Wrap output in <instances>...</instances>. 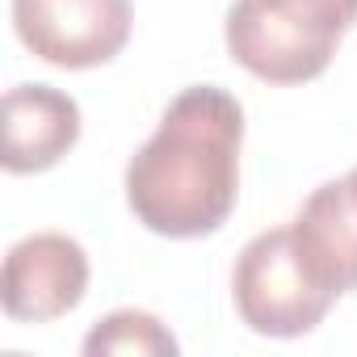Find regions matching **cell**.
Returning <instances> with one entry per match:
<instances>
[{
    "mask_svg": "<svg viewBox=\"0 0 357 357\" xmlns=\"http://www.w3.org/2000/svg\"><path fill=\"white\" fill-rule=\"evenodd\" d=\"M244 105L219 84L176 93L126 164V206L164 240L215 236L240 198Z\"/></svg>",
    "mask_w": 357,
    "mask_h": 357,
    "instance_id": "1",
    "label": "cell"
},
{
    "mask_svg": "<svg viewBox=\"0 0 357 357\" xmlns=\"http://www.w3.org/2000/svg\"><path fill=\"white\" fill-rule=\"evenodd\" d=\"M357 26V0H231L227 55L265 84H307L328 72Z\"/></svg>",
    "mask_w": 357,
    "mask_h": 357,
    "instance_id": "2",
    "label": "cell"
},
{
    "mask_svg": "<svg viewBox=\"0 0 357 357\" xmlns=\"http://www.w3.org/2000/svg\"><path fill=\"white\" fill-rule=\"evenodd\" d=\"M231 298L240 319L257 336H273V340H294L315 332L328 307L336 303L307 273L290 227H269L240 248L231 269Z\"/></svg>",
    "mask_w": 357,
    "mask_h": 357,
    "instance_id": "3",
    "label": "cell"
},
{
    "mask_svg": "<svg viewBox=\"0 0 357 357\" xmlns=\"http://www.w3.org/2000/svg\"><path fill=\"white\" fill-rule=\"evenodd\" d=\"M130 22V0H13L22 47L63 72H89L118 59Z\"/></svg>",
    "mask_w": 357,
    "mask_h": 357,
    "instance_id": "4",
    "label": "cell"
},
{
    "mask_svg": "<svg viewBox=\"0 0 357 357\" xmlns=\"http://www.w3.org/2000/svg\"><path fill=\"white\" fill-rule=\"evenodd\" d=\"M89 294V252L63 231H34L5 257L0 298L17 324H51L76 311Z\"/></svg>",
    "mask_w": 357,
    "mask_h": 357,
    "instance_id": "5",
    "label": "cell"
},
{
    "mask_svg": "<svg viewBox=\"0 0 357 357\" xmlns=\"http://www.w3.org/2000/svg\"><path fill=\"white\" fill-rule=\"evenodd\" d=\"M290 231L315 286H324L332 298L357 290V198L349 176L311 190Z\"/></svg>",
    "mask_w": 357,
    "mask_h": 357,
    "instance_id": "6",
    "label": "cell"
},
{
    "mask_svg": "<svg viewBox=\"0 0 357 357\" xmlns=\"http://www.w3.org/2000/svg\"><path fill=\"white\" fill-rule=\"evenodd\" d=\"M80 139V105L51 84H17L5 93V172L30 176L55 168Z\"/></svg>",
    "mask_w": 357,
    "mask_h": 357,
    "instance_id": "7",
    "label": "cell"
},
{
    "mask_svg": "<svg viewBox=\"0 0 357 357\" xmlns=\"http://www.w3.org/2000/svg\"><path fill=\"white\" fill-rule=\"evenodd\" d=\"M176 349L181 344L168 332V324L155 319L151 311H135V307L109 311L84 336L89 357H109V353H118V357H172Z\"/></svg>",
    "mask_w": 357,
    "mask_h": 357,
    "instance_id": "8",
    "label": "cell"
},
{
    "mask_svg": "<svg viewBox=\"0 0 357 357\" xmlns=\"http://www.w3.org/2000/svg\"><path fill=\"white\" fill-rule=\"evenodd\" d=\"M349 185H353V198H357V168L349 172Z\"/></svg>",
    "mask_w": 357,
    "mask_h": 357,
    "instance_id": "9",
    "label": "cell"
}]
</instances>
